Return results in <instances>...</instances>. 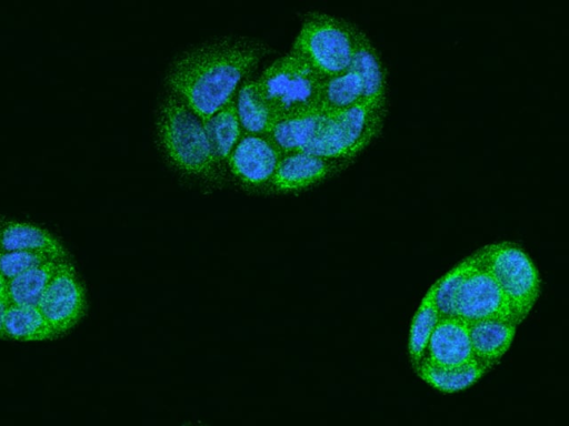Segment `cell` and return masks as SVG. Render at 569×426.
I'll return each instance as SVG.
<instances>
[{
  "label": "cell",
  "mask_w": 569,
  "mask_h": 426,
  "mask_svg": "<svg viewBox=\"0 0 569 426\" xmlns=\"http://www.w3.org/2000/svg\"><path fill=\"white\" fill-rule=\"evenodd\" d=\"M263 52L261 44L246 40L203 45L174 63L168 85L172 95L204 122L233 100L238 84Z\"/></svg>",
  "instance_id": "6da1fadb"
},
{
  "label": "cell",
  "mask_w": 569,
  "mask_h": 426,
  "mask_svg": "<svg viewBox=\"0 0 569 426\" xmlns=\"http://www.w3.org/2000/svg\"><path fill=\"white\" fill-rule=\"evenodd\" d=\"M158 132L166 154L178 169L199 178L216 176L220 161L203 123L174 95L161 105Z\"/></svg>",
  "instance_id": "7a4b0ae2"
},
{
  "label": "cell",
  "mask_w": 569,
  "mask_h": 426,
  "mask_svg": "<svg viewBox=\"0 0 569 426\" xmlns=\"http://www.w3.org/2000/svg\"><path fill=\"white\" fill-rule=\"evenodd\" d=\"M359 32L343 19L311 13L302 23L291 53L327 79L349 69Z\"/></svg>",
  "instance_id": "3957f363"
},
{
  "label": "cell",
  "mask_w": 569,
  "mask_h": 426,
  "mask_svg": "<svg viewBox=\"0 0 569 426\" xmlns=\"http://www.w3.org/2000/svg\"><path fill=\"white\" fill-rule=\"evenodd\" d=\"M386 105L358 104L325 112L311 143L302 151L333 161H348L360 153L380 132Z\"/></svg>",
  "instance_id": "277c9868"
},
{
  "label": "cell",
  "mask_w": 569,
  "mask_h": 426,
  "mask_svg": "<svg viewBox=\"0 0 569 426\" xmlns=\"http://www.w3.org/2000/svg\"><path fill=\"white\" fill-rule=\"evenodd\" d=\"M322 79L293 53L269 65L257 81L276 123L318 108Z\"/></svg>",
  "instance_id": "5b68a950"
},
{
  "label": "cell",
  "mask_w": 569,
  "mask_h": 426,
  "mask_svg": "<svg viewBox=\"0 0 569 426\" xmlns=\"http://www.w3.org/2000/svg\"><path fill=\"white\" fill-rule=\"evenodd\" d=\"M475 256L502 291L516 322L523 320L540 292L539 273L530 257L507 242L488 245Z\"/></svg>",
  "instance_id": "8992f818"
},
{
  "label": "cell",
  "mask_w": 569,
  "mask_h": 426,
  "mask_svg": "<svg viewBox=\"0 0 569 426\" xmlns=\"http://www.w3.org/2000/svg\"><path fill=\"white\" fill-rule=\"evenodd\" d=\"M467 263L453 304V317L467 324L489 318H508L516 322L502 291L475 254L467 258Z\"/></svg>",
  "instance_id": "52a82bcc"
},
{
  "label": "cell",
  "mask_w": 569,
  "mask_h": 426,
  "mask_svg": "<svg viewBox=\"0 0 569 426\" xmlns=\"http://www.w3.org/2000/svg\"><path fill=\"white\" fill-rule=\"evenodd\" d=\"M38 307L57 336L72 328L83 316L84 288L67 260L59 262Z\"/></svg>",
  "instance_id": "ba28073f"
},
{
  "label": "cell",
  "mask_w": 569,
  "mask_h": 426,
  "mask_svg": "<svg viewBox=\"0 0 569 426\" xmlns=\"http://www.w3.org/2000/svg\"><path fill=\"white\" fill-rule=\"evenodd\" d=\"M228 159L230 170L242 182L260 185L272 179L281 154L266 136L247 133Z\"/></svg>",
  "instance_id": "9c48e42d"
},
{
  "label": "cell",
  "mask_w": 569,
  "mask_h": 426,
  "mask_svg": "<svg viewBox=\"0 0 569 426\" xmlns=\"http://www.w3.org/2000/svg\"><path fill=\"white\" fill-rule=\"evenodd\" d=\"M425 355L421 362L438 367H458L473 362L468 324L457 317H441Z\"/></svg>",
  "instance_id": "30bf717a"
},
{
  "label": "cell",
  "mask_w": 569,
  "mask_h": 426,
  "mask_svg": "<svg viewBox=\"0 0 569 426\" xmlns=\"http://www.w3.org/2000/svg\"><path fill=\"white\" fill-rule=\"evenodd\" d=\"M517 323L508 318H489L468 324L475 361L486 371L509 349Z\"/></svg>",
  "instance_id": "8fae6325"
},
{
  "label": "cell",
  "mask_w": 569,
  "mask_h": 426,
  "mask_svg": "<svg viewBox=\"0 0 569 426\" xmlns=\"http://www.w3.org/2000/svg\"><path fill=\"white\" fill-rule=\"evenodd\" d=\"M340 161L307 152L283 155L272 176V184L282 191L299 190L325 179Z\"/></svg>",
  "instance_id": "7c38bea8"
},
{
  "label": "cell",
  "mask_w": 569,
  "mask_h": 426,
  "mask_svg": "<svg viewBox=\"0 0 569 426\" xmlns=\"http://www.w3.org/2000/svg\"><path fill=\"white\" fill-rule=\"evenodd\" d=\"M349 69L360 78L365 104L386 105V72L380 57L360 30Z\"/></svg>",
  "instance_id": "4fadbf2b"
},
{
  "label": "cell",
  "mask_w": 569,
  "mask_h": 426,
  "mask_svg": "<svg viewBox=\"0 0 569 426\" xmlns=\"http://www.w3.org/2000/svg\"><path fill=\"white\" fill-rule=\"evenodd\" d=\"M27 251L66 260L60 241L47 230L24 222H10L0 230V252Z\"/></svg>",
  "instance_id": "5bb4252c"
},
{
  "label": "cell",
  "mask_w": 569,
  "mask_h": 426,
  "mask_svg": "<svg viewBox=\"0 0 569 426\" xmlns=\"http://www.w3.org/2000/svg\"><path fill=\"white\" fill-rule=\"evenodd\" d=\"M325 112L320 109L278 121L266 136L281 156L302 152L315 139Z\"/></svg>",
  "instance_id": "9a60e30c"
},
{
  "label": "cell",
  "mask_w": 569,
  "mask_h": 426,
  "mask_svg": "<svg viewBox=\"0 0 569 426\" xmlns=\"http://www.w3.org/2000/svg\"><path fill=\"white\" fill-rule=\"evenodd\" d=\"M236 109L240 125L248 134L267 136L276 124L273 112L257 81H249L242 85Z\"/></svg>",
  "instance_id": "2e32d148"
},
{
  "label": "cell",
  "mask_w": 569,
  "mask_h": 426,
  "mask_svg": "<svg viewBox=\"0 0 569 426\" xmlns=\"http://www.w3.org/2000/svg\"><path fill=\"white\" fill-rule=\"evenodd\" d=\"M358 104H365L363 87L351 69L322 81L318 102L321 111L337 112Z\"/></svg>",
  "instance_id": "e0dca14e"
},
{
  "label": "cell",
  "mask_w": 569,
  "mask_h": 426,
  "mask_svg": "<svg viewBox=\"0 0 569 426\" xmlns=\"http://www.w3.org/2000/svg\"><path fill=\"white\" fill-rule=\"evenodd\" d=\"M6 337L17 341H44L57 336L38 306L9 304L4 315Z\"/></svg>",
  "instance_id": "ac0fdd59"
},
{
  "label": "cell",
  "mask_w": 569,
  "mask_h": 426,
  "mask_svg": "<svg viewBox=\"0 0 569 426\" xmlns=\"http://www.w3.org/2000/svg\"><path fill=\"white\" fill-rule=\"evenodd\" d=\"M59 262L61 261H48L8 281L7 300L9 304L38 306Z\"/></svg>",
  "instance_id": "d6986e66"
},
{
  "label": "cell",
  "mask_w": 569,
  "mask_h": 426,
  "mask_svg": "<svg viewBox=\"0 0 569 426\" xmlns=\"http://www.w3.org/2000/svg\"><path fill=\"white\" fill-rule=\"evenodd\" d=\"M417 372L433 388L445 393H456L473 385L486 369L476 361L458 367H438L421 362L417 366Z\"/></svg>",
  "instance_id": "ffe728a7"
},
{
  "label": "cell",
  "mask_w": 569,
  "mask_h": 426,
  "mask_svg": "<svg viewBox=\"0 0 569 426\" xmlns=\"http://www.w3.org/2000/svg\"><path fill=\"white\" fill-rule=\"evenodd\" d=\"M202 123L218 160L228 159L240 136V122L234 101L231 100Z\"/></svg>",
  "instance_id": "44dd1931"
},
{
  "label": "cell",
  "mask_w": 569,
  "mask_h": 426,
  "mask_svg": "<svg viewBox=\"0 0 569 426\" xmlns=\"http://www.w3.org/2000/svg\"><path fill=\"white\" fill-rule=\"evenodd\" d=\"M430 291L421 301L410 326L409 354L413 366H418L425 356L429 338L440 320Z\"/></svg>",
  "instance_id": "7402d4cb"
},
{
  "label": "cell",
  "mask_w": 569,
  "mask_h": 426,
  "mask_svg": "<svg viewBox=\"0 0 569 426\" xmlns=\"http://www.w3.org/2000/svg\"><path fill=\"white\" fill-rule=\"evenodd\" d=\"M467 258L438 280L429 290L440 317H453L455 300L467 270Z\"/></svg>",
  "instance_id": "603a6c76"
},
{
  "label": "cell",
  "mask_w": 569,
  "mask_h": 426,
  "mask_svg": "<svg viewBox=\"0 0 569 426\" xmlns=\"http://www.w3.org/2000/svg\"><path fill=\"white\" fill-rule=\"evenodd\" d=\"M53 257L38 252L12 251L0 252V274L8 282ZM58 261V260H54Z\"/></svg>",
  "instance_id": "cb8c5ba5"
},
{
  "label": "cell",
  "mask_w": 569,
  "mask_h": 426,
  "mask_svg": "<svg viewBox=\"0 0 569 426\" xmlns=\"http://www.w3.org/2000/svg\"><path fill=\"white\" fill-rule=\"evenodd\" d=\"M8 305H9L8 300L0 298V338L6 337V334H4V315H6V311H7Z\"/></svg>",
  "instance_id": "d4e9b609"
},
{
  "label": "cell",
  "mask_w": 569,
  "mask_h": 426,
  "mask_svg": "<svg viewBox=\"0 0 569 426\" xmlns=\"http://www.w3.org/2000/svg\"><path fill=\"white\" fill-rule=\"evenodd\" d=\"M0 298L7 300V281L4 277L0 274Z\"/></svg>",
  "instance_id": "484cf974"
}]
</instances>
